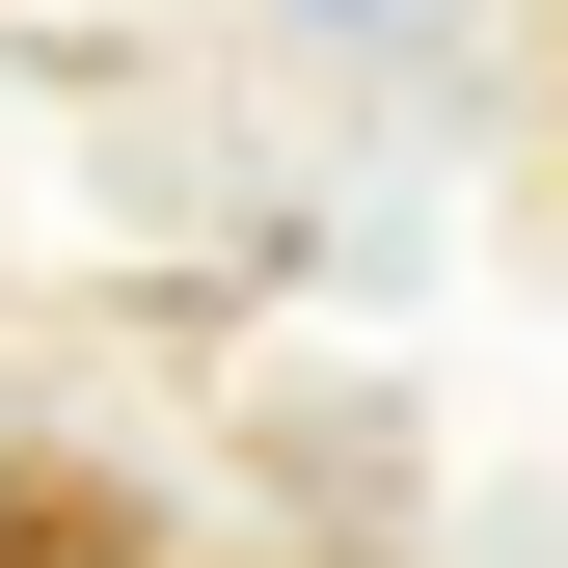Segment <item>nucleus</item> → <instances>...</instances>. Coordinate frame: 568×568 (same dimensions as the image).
<instances>
[{
    "label": "nucleus",
    "mask_w": 568,
    "mask_h": 568,
    "mask_svg": "<svg viewBox=\"0 0 568 568\" xmlns=\"http://www.w3.org/2000/svg\"><path fill=\"white\" fill-rule=\"evenodd\" d=\"M54 515H82V487H54L28 434H0V568H54Z\"/></svg>",
    "instance_id": "obj_1"
}]
</instances>
